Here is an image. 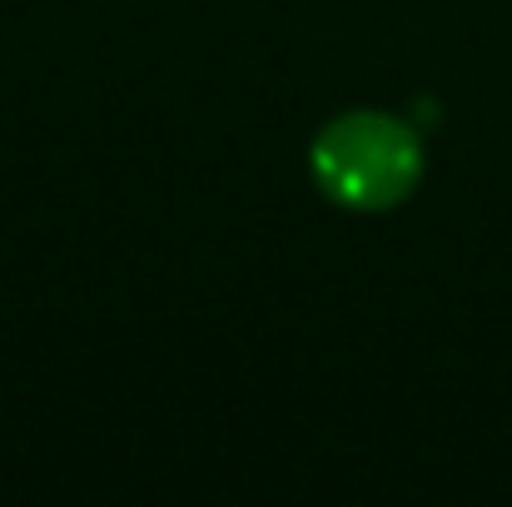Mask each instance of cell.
Here are the masks:
<instances>
[{
	"label": "cell",
	"instance_id": "obj_1",
	"mask_svg": "<svg viewBox=\"0 0 512 507\" xmlns=\"http://www.w3.org/2000/svg\"><path fill=\"white\" fill-rule=\"evenodd\" d=\"M314 179L329 199L348 209L378 214L403 204L423 179V140L413 125L378 115V110H348L329 120L309 150Z\"/></svg>",
	"mask_w": 512,
	"mask_h": 507
}]
</instances>
